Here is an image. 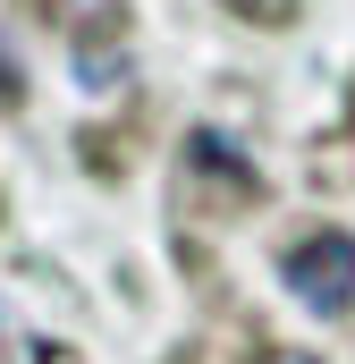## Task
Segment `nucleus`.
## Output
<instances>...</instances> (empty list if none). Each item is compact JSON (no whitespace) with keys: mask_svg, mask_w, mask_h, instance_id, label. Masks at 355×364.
Masks as SVG:
<instances>
[{"mask_svg":"<svg viewBox=\"0 0 355 364\" xmlns=\"http://www.w3.org/2000/svg\"><path fill=\"white\" fill-rule=\"evenodd\" d=\"M288 288H296L305 314H347L355 305V237L347 229H313L288 255Z\"/></svg>","mask_w":355,"mask_h":364,"instance_id":"obj_1","label":"nucleus"},{"mask_svg":"<svg viewBox=\"0 0 355 364\" xmlns=\"http://www.w3.org/2000/svg\"><path fill=\"white\" fill-rule=\"evenodd\" d=\"M254 364H313V356H296V348H271V356H254Z\"/></svg>","mask_w":355,"mask_h":364,"instance_id":"obj_2","label":"nucleus"},{"mask_svg":"<svg viewBox=\"0 0 355 364\" xmlns=\"http://www.w3.org/2000/svg\"><path fill=\"white\" fill-rule=\"evenodd\" d=\"M68 9H85V0H68Z\"/></svg>","mask_w":355,"mask_h":364,"instance_id":"obj_3","label":"nucleus"}]
</instances>
